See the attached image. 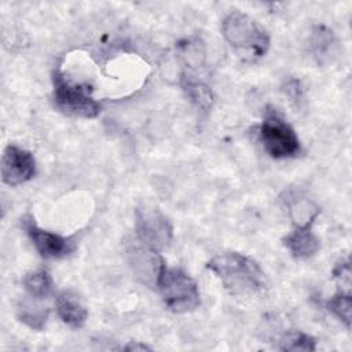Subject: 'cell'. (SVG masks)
<instances>
[{
  "label": "cell",
  "mask_w": 352,
  "mask_h": 352,
  "mask_svg": "<svg viewBox=\"0 0 352 352\" xmlns=\"http://www.w3.org/2000/svg\"><path fill=\"white\" fill-rule=\"evenodd\" d=\"M206 267L220 279L230 294H254L264 289L265 274L250 257L238 252H224L212 257Z\"/></svg>",
  "instance_id": "1"
},
{
  "label": "cell",
  "mask_w": 352,
  "mask_h": 352,
  "mask_svg": "<svg viewBox=\"0 0 352 352\" xmlns=\"http://www.w3.org/2000/svg\"><path fill=\"white\" fill-rule=\"evenodd\" d=\"M155 283L165 307L172 312H190L199 305L198 285L183 270L169 268L164 263Z\"/></svg>",
  "instance_id": "2"
},
{
  "label": "cell",
  "mask_w": 352,
  "mask_h": 352,
  "mask_svg": "<svg viewBox=\"0 0 352 352\" xmlns=\"http://www.w3.org/2000/svg\"><path fill=\"white\" fill-rule=\"evenodd\" d=\"M221 32L227 43L241 52L260 58L268 51L270 36L265 29L241 11H232L224 18Z\"/></svg>",
  "instance_id": "3"
},
{
  "label": "cell",
  "mask_w": 352,
  "mask_h": 352,
  "mask_svg": "<svg viewBox=\"0 0 352 352\" xmlns=\"http://www.w3.org/2000/svg\"><path fill=\"white\" fill-rule=\"evenodd\" d=\"M258 135L264 150L272 158H289L300 151V140L294 129L271 106L264 113Z\"/></svg>",
  "instance_id": "4"
},
{
  "label": "cell",
  "mask_w": 352,
  "mask_h": 352,
  "mask_svg": "<svg viewBox=\"0 0 352 352\" xmlns=\"http://www.w3.org/2000/svg\"><path fill=\"white\" fill-rule=\"evenodd\" d=\"M52 80L54 102L60 111L84 118H95L100 113V103L96 102L85 88L70 84L59 69L54 70Z\"/></svg>",
  "instance_id": "5"
},
{
  "label": "cell",
  "mask_w": 352,
  "mask_h": 352,
  "mask_svg": "<svg viewBox=\"0 0 352 352\" xmlns=\"http://www.w3.org/2000/svg\"><path fill=\"white\" fill-rule=\"evenodd\" d=\"M136 235L139 242H142L144 246L160 252L172 241V226L158 209H138Z\"/></svg>",
  "instance_id": "6"
},
{
  "label": "cell",
  "mask_w": 352,
  "mask_h": 352,
  "mask_svg": "<svg viewBox=\"0 0 352 352\" xmlns=\"http://www.w3.org/2000/svg\"><path fill=\"white\" fill-rule=\"evenodd\" d=\"M22 226L36 250L44 258H60L74 249V242H72V239L40 228L32 216L23 217Z\"/></svg>",
  "instance_id": "7"
},
{
  "label": "cell",
  "mask_w": 352,
  "mask_h": 352,
  "mask_svg": "<svg viewBox=\"0 0 352 352\" xmlns=\"http://www.w3.org/2000/svg\"><path fill=\"white\" fill-rule=\"evenodd\" d=\"M36 173V161L30 151L10 144L1 157V179L15 187L30 180Z\"/></svg>",
  "instance_id": "8"
},
{
  "label": "cell",
  "mask_w": 352,
  "mask_h": 352,
  "mask_svg": "<svg viewBox=\"0 0 352 352\" xmlns=\"http://www.w3.org/2000/svg\"><path fill=\"white\" fill-rule=\"evenodd\" d=\"M55 307L59 318L72 327H81L88 318L85 305L81 302L78 296L70 290H65L58 294Z\"/></svg>",
  "instance_id": "9"
},
{
  "label": "cell",
  "mask_w": 352,
  "mask_h": 352,
  "mask_svg": "<svg viewBox=\"0 0 352 352\" xmlns=\"http://www.w3.org/2000/svg\"><path fill=\"white\" fill-rule=\"evenodd\" d=\"M283 245L296 258H308L318 252L319 239L312 234L309 227H297L283 238Z\"/></svg>",
  "instance_id": "10"
},
{
  "label": "cell",
  "mask_w": 352,
  "mask_h": 352,
  "mask_svg": "<svg viewBox=\"0 0 352 352\" xmlns=\"http://www.w3.org/2000/svg\"><path fill=\"white\" fill-rule=\"evenodd\" d=\"M337 40L333 32L326 26H316L312 32L311 47L312 52L319 62L329 60L334 55Z\"/></svg>",
  "instance_id": "11"
},
{
  "label": "cell",
  "mask_w": 352,
  "mask_h": 352,
  "mask_svg": "<svg viewBox=\"0 0 352 352\" xmlns=\"http://www.w3.org/2000/svg\"><path fill=\"white\" fill-rule=\"evenodd\" d=\"M23 286L34 298H47L54 290V280L47 270H34L25 275Z\"/></svg>",
  "instance_id": "12"
},
{
  "label": "cell",
  "mask_w": 352,
  "mask_h": 352,
  "mask_svg": "<svg viewBox=\"0 0 352 352\" xmlns=\"http://www.w3.org/2000/svg\"><path fill=\"white\" fill-rule=\"evenodd\" d=\"M182 87L186 95L199 107L208 109L213 102V94L210 88L202 81H197L190 76H183Z\"/></svg>",
  "instance_id": "13"
},
{
  "label": "cell",
  "mask_w": 352,
  "mask_h": 352,
  "mask_svg": "<svg viewBox=\"0 0 352 352\" xmlns=\"http://www.w3.org/2000/svg\"><path fill=\"white\" fill-rule=\"evenodd\" d=\"M289 208L290 217L297 227H311V224L319 214V208L305 198L293 201Z\"/></svg>",
  "instance_id": "14"
},
{
  "label": "cell",
  "mask_w": 352,
  "mask_h": 352,
  "mask_svg": "<svg viewBox=\"0 0 352 352\" xmlns=\"http://www.w3.org/2000/svg\"><path fill=\"white\" fill-rule=\"evenodd\" d=\"M48 309L43 307H34L30 302H22L18 308V318L26 326L34 330H43L48 319Z\"/></svg>",
  "instance_id": "15"
},
{
  "label": "cell",
  "mask_w": 352,
  "mask_h": 352,
  "mask_svg": "<svg viewBox=\"0 0 352 352\" xmlns=\"http://www.w3.org/2000/svg\"><path fill=\"white\" fill-rule=\"evenodd\" d=\"M179 55L184 60L186 65L191 67H197L202 65L205 58L204 44L198 38H187L177 44Z\"/></svg>",
  "instance_id": "16"
},
{
  "label": "cell",
  "mask_w": 352,
  "mask_h": 352,
  "mask_svg": "<svg viewBox=\"0 0 352 352\" xmlns=\"http://www.w3.org/2000/svg\"><path fill=\"white\" fill-rule=\"evenodd\" d=\"M316 341L314 337L302 331H290L286 333L279 341L280 351H315Z\"/></svg>",
  "instance_id": "17"
},
{
  "label": "cell",
  "mask_w": 352,
  "mask_h": 352,
  "mask_svg": "<svg viewBox=\"0 0 352 352\" xmlns=\"http://www.w3.org/2000/svg\"><path fill=\"white\" fill-rule=\"evenodd\" d=\"M326 307L340 320H342L348 329L351 327V308H352L351 293H348V292H338L336 296H333L326 302Z\"/></svg>",
  "instance_id": "18"
},
{
  "label": "cell",
  "mask_w": 352,
  "mask_h": 352,
  "mask_svg": "<svg viewBox=\"0 0 352 352\" xmlns=\"http://www.w3.org/2000/svg\"><path fill=\"white\" fill-rule=\"evenodd\" d=\"M333 278L340 282V285H341V290L340 292L351 293V265H349V260L348 258L340 261L334 267Z\"/></svg>",
  "instance_id": "19"
},
{
  "label": "cell",
  "mask_w": 352,
  "mask_h": 352,
  "mask_svg": "<svg viewBox=\"0 0 352 352\" xmlns=\"http://www.w3.org/2000/svg\"><path fill=\"white\" fill-rule=\"evenodd\" d=\"M122 349H125V351H143V349H146V351H148L150 348L148 346H146L144 344H138V342H131V344H128V345H125V346H122Z\"/></svg>",
  "instance_id": "20"
}]
</instances>
